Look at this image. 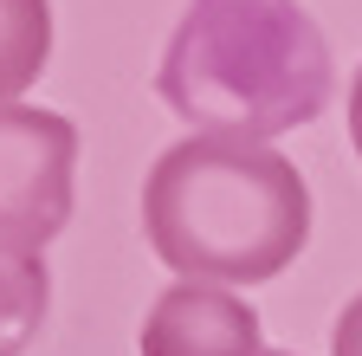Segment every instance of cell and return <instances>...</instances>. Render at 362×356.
Wrapping results in <instances>:
<instances>
[{
  "label": "cell",
  "instance_id": "obj_1",
  "mask_svg": "<svg viewBox=\"0 0 362 356\" xmlns=\"http://www.w3.org/2000/svg\"><path fill=\"white\" fill-rule=\"evenodd\" d=\"M143 234L188 285H265L310 240V188L272 143L188 137L143 182Z\"/></svg>",
  "mask_w": 362,
  "mask_h": 356
},
{
  "label": "cell",
  "instance_id": "obj_2",
  "mask_svg": "<svg viewBox=\"0 0 362 356\" xmlns=\"http://www.w3.org/2000/svg\"><path fill=\"white\" fill-rule=\"evenodd\" d=\"M156 91L201 137L265 143L330 104V46L298 0H188Z\"/></svg>",
  "mask_w": 362,
  "mask_h": 356
},
{
  "label": "cell",
  "instance_id": "obj_3",
  "mask_svg": "<svg viewBox=\"0 0 362 356\" xmlns=\"http://www.w3.org/2000/svg\"><path fill=\"white\" fill-rule=\"evenodd\" d=\"M78 130L59 110L0 104V259H45L71 220Z\"/></svg>",
  "mask_w": 362,
  "mask_h": 356
},
{
  "label": "cell",
  "instance_id": "obj_4",
  "mask_svg": "<svg viewBox=\"0 0 362 356\" xmlns=\"http://www.w3.org/2000/svg\"><path fill=\"white\" fill-rule=\"evenodd\" d=\"M143 356H259V311L226 285H168L136 337Z\"/></svg>",
  "mask_w": 362,
  "mask_h": 356
},
{
  "label": "cell",
  "instance_id": "obj_5",
  "mask_svg": "<svg viewBox=\"0 0 362 356\" xmlns=\"http://www.w3.org/2000/svg\"><path fill=\"white\" fill-rule=\"evenodd\" d=\"M52 59V0H0V104L39 84Z\"/></svg>",
  "mask_w": 362,
  "mask_h": 356
},
{
  "label": "cell",
  "instance_id": "obj_6",
  "mask_svg": "<svg viewBox=\"0 0 362 356\" xmlns=\"http://www.w3.org/2000/svg\"><path fill=\"white\" fill-rule=\"evenodd\" d=\"M45 259H0V356H20L45 324Z\"/></svg>",
  "mask_w": 362,
  "mask_h": 356
},
{
  "label": "cell",
  "instance_id": "obj_7",
  "mask_svg": "<svg viewBox=\"0 0 362 356\" xmlns=\"http://www.w3.org/2000/svg\"><path fill=\"white\" fill-rule=\"evenodd\" d=\"M330 356H362V292L337 311V331H330Z\"/></svg>",
  "mask_w": 362,
  "mask_h": 356
},
{
  "label": "cell",
  "instance_id": "obj_8",
  "mask_svg": "<svg viewBox=\"0 0 362 356\" xmlns=\"http://www.w3.org/2000/svg\"><path fill=\"white\" fill-rule=\"evenodd\" d=\"M349 143H356V156H362V71H356V84H349Z\"/></svg>",
  "mask_w": 362,
  "mask_h": 356
},
{
  "label": "cell",
  "instance_id": "obj_9",
  "mask_svg": "<svg viewBox=\"0 0 362 356\" xmlns=\"http://www.w3.org/2000/svg\"><path fill=\"white\" fill-rule=\"evenodd\" d=\"M259 356H291V350H259Z\"/></svg>",
  "mask_w": 362,
  "mask_h": 356
}]
</instances>
